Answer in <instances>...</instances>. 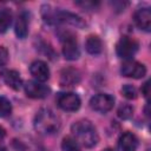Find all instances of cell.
Returning a JSON list of instances; mask_svg holds the SVG:
<instances>
[{"label": "cell", "instance_id": "44dd1931", "mask_svg": "<svg viewBox=\"0 0 151 151\" xmlns=\"http://www.w3.org/2000/svg\"><path fill=\"white\" fill-rule=\"evenodd\" d=\"M122 93L127 99H134V98H137V90L132 85H130V84H126V85H124L122 87Z\"/></svg>", "mask_w": 151, "mask_h": 151}, {"label": "cell", "instance_id": "ffe728a7", "mask_svg": "<svg viewBox=\"0 0 151 151\" xmlns=\"http://www.w3.org/2000/svg\"><path fill=\"white\" fill-rule=\"evenodd\" d=\"M117 113H118L119 118H122V119H129L133 114V107L130 104H123V105L119 106Z\"/></svg>", "mask_w": 151, "mask_h": 151}, {"label": "cell", "instance_id": "7c38bea8", "mask_svg": "<svg viewBox=\"0 0 151 151\" xmlns=\"http://www.w3.org/2000/svg\"><path fill=\"white\" fill-rule=\"evenodd\" d=\"M133 19H134L136 25L140 29H144L146 32L150 31V28H151V11L149 7L137 9L133 15Z\"/></svg>", "mask_w": 151, "mask_h": 151}, {"label": "cell", "instance_id": "603a6c76", "mask_svg": "<svg viewBox=\"0 0 151 151\" xmlns=\"http://www.w3.org/2000/svg\"><path fill=\"white\" fill-rule=\"evenodd\" d=\"M77 5L78 6H81L83 8H96V6H98L99 4L98 2H93V1H78L77 2Z\"/></svg>", "mask_w": 151, "mask_h": 151}, {"label": "cell", "instance_id": "9c48e42d", "mask_svg": "<svg viewBox=\"0 0 151 151\" xmlns=\"http://www.w3.org/2000/svg\"><path fill=\"white\" fill-rule=\"evenodd\" d=\"M25 92L27 94V97L29 98H34V99H41V98H46L50 93V87H47L46 85H44L40 81H27L25 85Z\"/></svg>", "mask_w": 151, "mask_h": 151}, {"label": "cell", "instance_id": "d6986e66", "mask_svg": "<svg viewBox=\"0 0 151 151\" xmlns=\"http://www.w3.org/2000/svg\"><path fill=\"white\" fill-rule=\"evenodd\" d=\"M11 112H12L11 101L5 97H0V117L1 118L7 117L11 114Z\"/></svg>", "mask_w": 151, "mask_h": 151}, {"label": "cell", "instance_id": "ba28073f", "mask_svg": "<svg viewBox=\"0 0 151 151\" xmlns=\"http://www.w3.org/2000/svg\"><path fill=\"white\" fill-rule=\"evenodd\" d=\"M57 103L61 110L68 111V112L77 111L80 107V98L72 92L60 93L57 98Z\"/></svg>", "mask_w": 151, "mask_h": 151}, {"label": "cell", "instance_id": "5bb4252c", "mask_svg": "<svg viewBox=\"0 0 151 151\" xmlns=\"http://www.w3.org/2000/svg\"><path fill=\"white\" fill-rule=\"evenodd\" d=\"M1 77L5 81V84L8 87H11L15 91L21 88L22 80L20 78V74L17 71H14V70H4V71H1Z\"/></svg>", "mask_w": 151, "mask_h": 151}, {"label": "cell", "instance_id": "e0dca14e", "mask_svg": "<svg viewBox=\"0 0 151 151\" xmlns=\"http://www.w3.org/2000/svg\"><path fill=\"white\" fill-rule=\"evenodd\" d=\"M12 19H13V14L11 9L7 7H1L0 8V33H5L9 28L12 24Z\"/></svg>", "mask_w": 151, "mask_h": 151}, {"label": "cell", "instance_id": "ac0fdd59", "mask_svg": "<svg viewBox=\"0 0 151 151\" xmlns=\"http://www.w3.org/2000/svg\"><path fill=\"white\" fill-rule=\"evenodd\" d=\"M61 149L63 151H81L80 145L73 137H65L61 142Z\"/></svg>", "mask_w": 151, "mask_h": 151}, {"label": "cell", "instance_id": "484cf974", "mask_svg": "<svg viewBox=\"0 0 151 151\" xmlns=\"http://www.w3.org/2000/svg\"><path fill=\"white\" fill-rule=\"evenodd\" d=\"M0 151H6V150H5V147H2V146H0Z\"/></svg>", "mask_w": 151, "mask_h": 151}, {"label": "cell", "instance_id": "6da1fadb", "mask_svg": "<svg viewBox=\"0 0 151 151\" xmlns=\"http://www.w3.org/2000/svg\"><path fill=\"white\" fill-rule=\"evenodd\" d=\"M71 132L76 142L85 147H93L99 140L97 130L90 120L81 119L76 122L71 126Z\"/></svg>", "mask_w": 151, "mask_h": 151}, {"label": "cell", "instance_id": "4fadbf2b", "mask_svg": "<svg viewBox=\"0 0 151 151\" xmlns=\"http://www.w3.org/2000/svg\"><path fill=\"white\" fill-rule=\"evenodd\" d=\"M14 32L19 39H25L28 34V15L25 11H21L15 19Z\"/></svg>", "mask_w": 151, "mask_h": 151}, {"label": "cell", "instance_id": "52a82bcc", "mask_svg": "<svg viewBox=\"0 0 151 151\" xmlns=\"http://www.w3.org/2000/svg\"><path fill=\"white\" fill-rule=\"evenodd\" d=\"M120 72L124 77H129V78H134V79H139L143 78L146 74V67L134 60H126L120 68Z\"/></svg>", "mask_w": 151, "mask_h": 151}, {"label": "cell", "instance_id": "8992f818", "mask_svg": "<svg viewBox=\"0 0 151 151\" xmlns=\"http://www.w3.org/2000/svg\"><path fill=\"white\" fill-rule=\"evenodd\" d=\"M114 105V98L107 93H99L96 94L94 97L91 98L90 100V106L100 113H106L109 112Z\"/></svg>", "mask_w": 151, "mask_h": 151}, {"label": "cell", "instance_id": "3957f363", "mask_svg": "<svg viewBox=\"0 0 151 151\" xmlns=\"http://www.w3.org/2000/svg\"><path fill=\"white\" fill-rule=\"evenodd\" d=\"M61 126L60 118L50 109H41L34 118V129L41 134H53Z\"/></svg>", "mask_w": 151, "mask_h": 151}, {"label": "cell", "instance_id": "30bf717a", "mask_svg": "<svg viewBox=\"0 0 151 151\" xmlns=\"http://www.w3.org/2000/svg\"><path fill=\"white\" fill-rule=\"evenodd\" d=\"M79 81H80V72L77 68L67 67V68H64L60 72L59 84L63 87H72V86H76L77 84H79Z\"/></svg>", "mask_w": 151, "mask_h": 151}, {"label": "cell", "instance_id": "7402d4cb", "mask_svg": "<svg viewBox=\"0 0 151 151\" xmlns=\"http://www.w3.org/2000/svg\"><path fill=\"white\" fill-rule=\"evenodd\" d=\"M7 61H8V51L4 46H0V66L6 65Z\"/></svg>", "mask_w": 151, "mask_h": 151}, {"label": "cell", "instance_id": "7a4b0ae2", "mask_svg": "<svg viewBox=\"0 0 151 151\" xmlns=\"http://www.w3.org/2000/svg\"><path fill=\"white\" fill-rule=\"evenodd\" d=\"M41 14L44 20L48 24H68L78 28H83L85 26V22L80 17L67 11L52 8L50 5L41 7Z\"/></svg>", "mask_w": 151, "mask_h": 151}, {"label": "cell", "instance_id": "8fae6325", "mask_svg": "<svg viewBox=\"0 0 151 151\" xmlns=\"http://www.w3.org/2000/svg\"><path fill=\"white\" fill-rule=\"evenodd\" d=\"M31 74L37 79V81L44 83L50 78V70L45 61L42 60H35L29 66Z\"/></svg>", "mask_w": 151, "mask_h": 151}, {"label": "cell", "instance_id": "9a60e30c", "mask_svg": "<svg viewBox=\"0 0 151 151\" xmlns=\"http://www.w3.org/2000/svg\"><path fill=\"white\" fill-rule=\"evenodd\" d=\"M138 147V139L131 132H125L119 138V149L122 151H136Z\"/></svg>", "mask_w": 151, "mask_h": 151}, {"label": "cell", "instance_id": "d4e9b609", "mask_svg": "<svg viewBox=\"0 0 151 151\" xmlns=\"http://www.w3.org/2000/svg\"><path fill=\"white\" fill-rule=\"evenodd\" d=\"M103 151H113L112 149H105V150H103Z\"/></svg>", "mask_w": 151, "mask_h": 151}, {"label": "cell", "instance_id": "cb8c5ba5", "mask_svg": "<svg viewBox=\"0 0 151 151\" xmlns=\"http://www.w3.org/2000/svg\"><path fill=\"white\" fill-rule=\"evenodd\" d=\"M142 92H143V94H144V96L147 98V96H149V81H146V83L143 85Z\"/></svg>", "mask_w": 151, "mask_h": 151}, {"label": "cell", "instance_id": "277c9868", "mask_svg": "<svg viewBox=\"0 0 151 151\" xmlns=\"http://www.w3.org/2000/svg\"><path fill=\"white\" fill-rule=\"evenodd\" d=\"M60 41L63 45V54L67 60H76L79 58L80 52L76 37L71 32H63L60 34Z\"/></svg>", "mask_w": 151, "mask_h": 151}, {"label": "cell", "instance_id": "2e32d148", "mask_svg": "<svg viewBox=\"0 0 151 151\" xmlns=\"http://www.w3.org/2000/svg\"><path fill=\"white\" fill-rule=\"evenodd\" d=\"M85 48L86 51L92 54V55H97L99 53H101L103 50V42L101 40L97 37V35H90L86 41H85Z\"/></svg>", "mask_w": 151, "mask_h": 151}, {"label": "cell", "instance_id": "5b68a950", "mask_svg": "<svg viewBox=\"0 0 151 151\" xmlns=\"http://www.w3.org/2000/svg\"><path fill=\"white\" fill-rule=\"evenodd\" d=\"M138 47H139V44L136 39L125 35V37H122L119 39V41L117 42L116 52H117V55L119 58L130 59L137 53Z\"/></svg>", "mask_w": 151, "mask_h": 151}]
</instances>
